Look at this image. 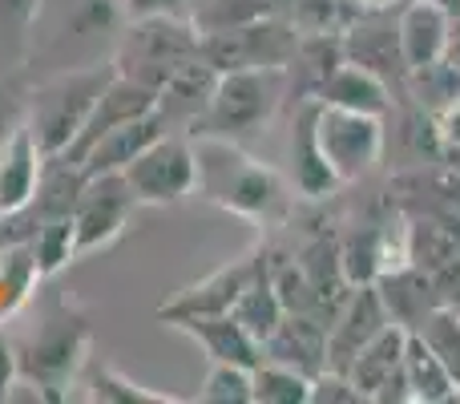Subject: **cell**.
Here are the masks:
<instances>
[{
	"instance_id": "obj_22",
	"label": "cell",
	"mask_w": 460,
	"mask_h": 404,
	"mask_svg": "<svg viewBox=\"0 0 460 404\" xmlns=\"http://www.w3.org/2000/svg\"><path fill=\"white\" fill-rule=\"evenodd\" d=\"M291 162H295V191L303 199H327L332 191H340V178L332 175L323 150H319V138H315V97H307L299 118H295Z\"/></svg>"
},
{
	"instance_id": "obj_28",
	"label": "cell",
	"mask_w": 460,
	"mask_h": 404,
	"mask_svg": "<svg viewBox=\"0 0 460 404\" xmlns=\"http://www.w3.org/2000/svg\"><path fill=\"white\" fill-rule=\"evenodd\" d=\"M408 89H412V97L429 110V118H432L437 110H445V105H453L460 97V69L440 57V61H432V65L408 69Z\"/></svg>"
},
{
	"instance_id": "obj_15",
	"label": "cell",
	"mask_w": 460,
	"mask_h": 404,
	"mask_svg": "<svg viewBox=\"0 0 460 404\" xmlns=\"http://www.w3.org/2000/svg\"><path fill=\"white\" fill-rule=\"evenodd\" d=\"M262 356L291 364L307 376H319L327 368V324L319 316H299L287 311L283 324L262 340Z\"/></svg>"
},
{
	"instance_id": "obj_8",
	"label": "cell",
	"mask_w": 460,
	"mask_h": 404,
	"mask_svg": "<svg viewBox=\"0 0 460 404\" xmlns=\"http://www.w3.org/2000/svg\"><path fill=\"white\" fill-rule=\"evenodd\" d=\"M126 183L134 191L137 206H166L178 202L186 194H194L199 186V158H194V142L178 134H162L158 142H150L126 170Z\"/></svg>"
},
{
	"instance_id": "obj_19",
	"label": "cell",
	"mask_w": 460,
	"mask_h": 404,
	"mask_svg": "<svg viewBox=\"0 0 460 404\" xmlns=\"http://www.w3.org/2000/svg\"><path fill=\"white\" fill-rule=\"evenodd\" d=\"M166 130H170V126H166V118H162V110H150L146 118H134V121H126V126L110 130V134H105L102 142H97L93 150H89L85 158L77 162V170H81L85 178L126 170L129 162H134L150 142H158Z\"/></svg>"
},
{
	"instance_id": "obj_11",
	"label": "cell",
	"mask_w": 460,
	"mask_h": 404,
	"mask_svg": "<svg viewBox=\"0 0 460 404\" xmlns=\"http://www.w3.org/2000/svg\"><path fill=\"white\" fill-rule=\"evenodd\" d=\"M262 259H267V251L259 247V251H251V255H243V259L218 267L215 275H207L202 283L186 287V292H178L170 303H162L158 319H166V324L174 328V324H182V319H190V316H218V311H234L238 295H243L246 283L259 275Z\"/></svg>"
},
{
	"instance_id": "obj_38",
	"label": "cell",
	"mask_w": 460,
	"mask_h": 404,
	"mask_svg": "<svg viewBox=\"0 0 460 404\" xmlns=\"http://www.w3.org/2000/svg\"><path fill=\"white\" fill-rule=\"evenodd\" d=\"M356 4H359V13H392L400 0H356Z\"/></svg>"
},
{
	"instance_id": "obj_26",
	"label": "cell",
	"mask_w": 460,
	"mask_h": 404,
	"mask_svg": "<svg viewBox=\"0 0 460 404\" xmlns=\"http://www.w3.org/2000/svg\"><path fill=\"white\" fill-rule=\"evenodd\" d=\"M283 13L299 29V37H315V32H340L343 37L364 16L356 0H287Z\"/></svg>"
},
{
	"instance_id": "obj_37",
	"label": "cell",
	"mask_w": 460,
	"mask_h": 404,
	"mask_svg": "<svg viewBox=\"0 0 460 404\" xmlns=\"http://www.w3.org/2000/svg\"><path fill=\"white\" fill-rule=\"evenodd\" d=\"M4 97H8V94H4V89H0V142H4V138H8V134H13V130H16V126H21V121H16V118H13V105H8V102H4Z\"/></svg>"
},
{
	"instance_id": "obj_21",
	"label": "cell",
	"mask_w": 460,
	"mask_h": 404,
	"mask_svg": "<svg viewBox=\"0 0 460 404\" xmlns=\"http://www.w3.org/2000/svg\"><path fill=\"white\" fill-rule=\"evenodd\" d=\"M315 102L323 105H343V110H359V113H384L392 110V81H384L380 73H372L367 65L356 61H343L332 77L319 85Z\"/></svg>"
},
{
	"instance_id": "obj_23",
	"label": "cell",
	"mask_w": 460,
	"mask_h": 404,
	"mask_svg": "<svg viewBox=\"0 0 460 404\" xmlns=\"http://www.w3.org/2000/svg\"><path fill=\"white\" fill-rule=\"evenodd\" d=\"M283 316H287V311H283V303H279L275 283H270V267H267V259H262L259 275H254L251 283H246V292L238 295V303H234V319L254 336V340L262 344L279 324H283Z\"/></svg>"
},
{
	"instance_id": "obj_1",
	"label": "cell",
	"mask_w": 460,
	"mask_h": 404,
	"mask_svg": "<svg viewBox=\"0 0 460 404\" xmlns=\"http://www.w3.org/2000/svg\"><path fill=\"white\" fill-rule=\"evenodd\" d=\"M190 142H194V158H199V186L194 191H202L223 211L243 214V219H254V222H267L275 214H283L287 194L270 166L243 154L230 138L199 134Z\"/></svg>"
},
{
	"instance_id": "obj_16",
	"label": "cell",
	"mask_w": 460,
	"mask_h": 404,
	"mask_svg": "<svg viewBox=\"0 0 460 404\" xmlns=\"http://www.w3.org/2000/svg\"><path fill=\"white\" fill-rule=\"evenodd\" d=\"M343 53L348 61L367 65L372 73H380L384 81L392 73L408 77L404 57H400V32H396V16L388 13H364L348 32H343Z\"/></svg>"
},
{
	"instance_id": "obj_2",
	"label": "cell",
	"mask_w": 460,
	"mask_h": 404,
	"mask_svg": "<svg viewBox=\"0 0 460 404\" xmlns=\"http://www.w3.org/2000/svg\"><path fill=\"white\" fill-rule=\"evenodd\" d=\"M194 57H202V37L190 16H142V21H126V29L118 32L110 65L113 73L158 94Z\"/></svg>"
},
{
	"instance_id": "obj_17",
	"label": "cell",
	"mask_w": 460,
	"mask_h": 404,
	"mask_svg": "<svg viewBox=\"0 0 460 404\" xmlns=\"http://www.w3.org/2000/svg\"><path fill=\"white\" fill-rule=\"evenodd\" d=\"M178 332H186L210 360L218 364H243L254 368L262 360V344L246 332L234 319V311H218V316H190L182 324H174Z\"/></svg>"
},
{
	"instance_id": "obj_29",
	"label": "cell",
	"mask_w": 460,
	"mask_h": 404,
	"mask_svg": "<svg viewBox=\"0 0 460 404\" xmlns=\"http://www.w3.org/2000/svg\"><path fill=\"white\" fill-rule=\"evenodd\" d=\"M89 400H105V404H174L178 397L166 392H150L142 384H134L129 376H121L118 368H93L89 373Z\"/></svg>"
},
{
	"instance_id": "obj_13",
	"label": "cell",
	"mask_w": 460,
	"mask_h": 404,
	"mask_svg": "<svg viewBox=\"0 0 460 404\" xmlns=\"http://www.w3.org/2000/svg\"><path fill=\"white\" fill-rule=\"evenodd\" d=\"M384 324H392L388 300H384L380 283L351 287V295L343 300V308L335 311V319L327 324V368H348L351 356L380 332Z\"/></svg>"
},
{
	"instance_id": "obj_3",
	"label": "cell",
	"mask_w": 460,
	"mask_h": 404,
	"mask_svg": "<svg viewBox=\"0 0 460 404\" xmlns=\"http://www.w3.org/2000/svg\"><path fill=\"white\" fill-rule=\"evenodd\" d=\"M110 77L113 65H77V69H61L57 77L40 81L32 89L29 130L49 158H57V154H65L73 146V138L81 134V126L93 113Z\"/></svg>"
},
{
	"instance_id": "obj_5",
	"label": "cell",
	"mask_w": 460,
	"mask_h": 404,
	"mask_svg": "<svg viewBox=\"0 0 460 404\" xmlns=\"http://www.w3.org/2000/svg\"><path fill=\"white\" fill-rule=\"evenodd\" d=\"M279 81L283 69H234L218 73V85L210 94V105L199 121L190 126V138H238L262 130V121L279 110Z\"/></svg>"
},
{
	"instance_id": "obj_39",
	"label": "cell",
	"mask_w": 460,
	"mask_h": 404,
	"mask_svg": "<svg viewBox=\"0 0 460 404\" xmlns=\"http://www.w3.org/2000/svg\"><path fill=\"white\" fill-rule=\"evenodd\" d=\"M429 4H437L440 13H448V16H460V0H429Z\"/></svg>"
},
{
	"instance_id": "obj_9",
	"label": "cell",
	"mask_w": 460,
	"mask_h": 404,
	"mask_svg": "<svg viewBox=\"0 0 460 404\" xmlns=\"http://www.w3.org/2000/svg\"><path fill=\"white\" fill-rule=\"evenodd\" d=\"M134 206H137V199L121 170L85 178V186H81L77 202H73V211H69L77 255H93V251H102V247H110L113 238L126 230Z\"/></svg>"
},
{
	"instance_id": "obj_18",
	"label": "cell",
	"mask_w": 460,
	"mask_h": 404,
	"mask_svg": "<svg viewBox=\"0 0 460 404\" xmlns=\"http://www.w3.org/2000/svg\"><path fill=\"white\" fill-rule=\"evenodd\" d=\"M448 24L453 16L440 13L429 0H408L396 13V32H400V57H404V69H420L445 57L448 49Z\"/></svg>"
},
{
	"instance_id": "obj_35",
	"label": "cell",
	"mask_w": 460,
	"mask_h": 404,
	"mask_svg": "<svg viewBox=\"0 0 460 404\" xmlns=\"http://www.w3.org/2000/svg\"><path fill=\"white\" fill-rule=\"evenodd\" d=\"M16 373H21V368H16V348L4 340V336H0V397L8 392V384H13Z\"/></svg>"
},
{
	"instance_id": "obj_4",
	"label": "cell",
	"mask_w": 460,
	"mask_h": 404,
	"mask_svg": "<svg viewBox=\"0 0 460 404\" xmlns=\"http://www.w3.org/2000/svg\"><path fill=\"white\" fill-rule=\"evenodd\" d=\"M89 344V328L69 303L49 300L45 308L37 311L32 328L13 344L16 348V368L29 384L37 389H65L69 376L77 373L81 356H85Z\"/></svg>"
},
{
	"instance_id": "obj_20",
	"label": "cell",
	"mask_w": 460,
	"mask_h": 404,
	"mask_svg": "<svg viewBox=\"0 0 460 404\" xmlns=\"http://www.w3.org/2000/svg\"><path fill=\"white\" fill-rule=\"evenodd\" d=\"M404 381H408V392H412V404L460 400V381L453 376V368L445 364V356L416 328H408V340H404Z\"/></svg>"
},
{
	"instance_id": "obj_31",
	"label": "cell",
	"mask_w": 460,
	"mask_h": 404,
	"mask_svg": "<svg viewBox=\"0 0 460 404\" xmlns=\"http://www.w3.org/2000/svg\"><path fill=\"white\" fill-rule=\"evenodd\" d=\"M311 400L315 404H364V392L351 384L348 373L323 368V373L315 376V384H311Z\"/></svg>"
},
{
	"instance_id": "obj_40",
	"label": "cell",
	"mask_w": 460,
	"mask_h": 404,
	"mask_svg": "<svg viewBox=\"0 0 460 404\" xmlns=\"http://www.w3.org/2000/svg\"><path fill=\"white\" fill-rule=\"evenodd\" d=\"M279 4H287V0H279Z\"/></svg>"
},
{
	"instance_id": "obj_14",
	"label": "cell",
	"mask_w": 460,
	"mask_h": 404,
	"mask_svg": "<svg viewBox=\"0 0 460 404\" xmlns=\"http://www.w3.org/2000/svg\"><path fill=\"white\" fill-rule=\"evenodd\" d=\"M45 162H49V154L32 138L29 121H21L0 142V219L21 214L32 206V199L40 191V178H45Z\"/></svg>"
},
{
	"instance_id": "obj_36",
	"label": "cell",
	"mask_w": 460,
	"mask_h": 404,
	"mask_svg": "<svg viewBox=\"0 0 460 404\" xmlns=\"http://www.w3.org/2000/svg\"><path fill=\"white\" fill-rule=\"evenodd\" d=\"M445 61L456 65L460 69V16H453V24H448V49H445Z\"/></svg>"
},
{
	"instance_id": "obj_27",
	"label": "cell",
	"mask_w": 460,
	"mask_h": 404,
	"mask_svg": "<svg viewBox=\"0 0 460 404\" xmlns=\"http://www.w3.org/2000/svg\"><path fill=\"white\" fill-rule=\"evenodd\" d=\"M29 251L32 263H37L40 279H53L61 267H69L77 259V243H73V219L69 214H57V219H45L37 230L29 235Z\"/></svg>"
},
{
	"instance_id": "obj_25",
	"label": "cell",
	"mask_w": 460,
	"mask_h": 404,
	"mask_svg": "<svg viewBox=\"0 0 460 404\" xmlns=\"http://www.w3.org/2000/svg\"><path fill=\"white\" fill-rule=\"evenodd\" d=\"M270 13H283V4L279 0H190L186 4V16L199 29V37L202 32H223V29L262 21Z\"/></svg>"
},
{
	"instance_id": "obj_33",
	"label": "cell",
	"mask_w": 460,
	"mask_h": 404,
	"mask_svg": "<svg viewBox=\"0 0 460 404\" xmlns=\"http://www.w3.org/2000/svg\"><path fill=\"white\" fill-rule=\"evenodd\" d=\"M126 21H142V16H186L190 0H118Z\"/></svg>"
},
{
	"instance_id": "obj_24",
	"label": "cell",
	"mask_w": 460,
	"mask_h": 404,
	"mask_svg": "<svg viewBox=\"0 0 460 404\" xmlns=\"http://www.w3.org/2000/svg\"><path fill=\"white\" fill-rule=\"evenodd\" d=\"M311 384H315V376L267 356L251 368L254 404H311Z\"/></svg>"
},
{
	"instance_id": "obj_34",
	"label": "cell",
	"mask_w": 460,
	"mask_h": 404,
	"mask_svg": "<svg viewBox=\"0 0 460 404\" xmlns=\"http://www.w3.org/2000/svg\"><path fill=\"white\" fill-rule=\"evenodd\" d=\"M40 16V0H0V21L16 24V29H29Z\"/></svg>"
},
{
	"instance_id": "obj_32",
	"label": "cell",
	"mask_w": 460,
	"mask_h": 404,
	"mask_svg": "<svg viewBox=\"0 0 460 404\" xmlns=\"http://www.w3.org/2000/svg\"><path fill=\"white\" fill-rule=\"evenodd\" d=\"M432 138H437L440 150L460 154V97L453 105H445V110L432 113Z\"/></svg>"
},
{
	"instance_id": "obj_7",
	"label": "cell",
	"mask_w": 460,
	"mask_h": 404,
	"mask_svg": "<svg viewBox=\"0 0 460 404\" xmlns=\"http://www.w3.org/2000/svg\"><path fill=\"white\" fill-rule=\"evenodd\" d=\"M315 138L340 186L359 183L384 154V118L315 102Z\"/></svg>"
},
{
	"instance_id": "obj_6",
	"label": "cell",
	"mask_w": 460,
	"mask_h": 404,
	"mask_svg": "<svg viewBox=\"0 0 460 404\" xmlns=\"http://www.w3.org/2000/svg\"><path fill=\"white\" fill-rule=\"evenodd\" d=\"M299 29L287 21V13H270L262 21L238 24L223 32H202V57L218 73L234 69H283L295 61Z\"/></svg>"
},
{
	"instance_id": "obj_10",
	"label": "cell",
	"mask_w": 460,
	"mask_h": 404,
	"mask_svg": "<svg viewBox=\"0 0 460 404\" xmlns=\"http://www.w3.org/2000/svg\"><path fill=\"white\" fill-rule=\"evenodd\" d=\"M404 340H408V328L400 319H392L343 368L351 376V384L364 392V400L412 404V392H408V381H404Z\"/></svg>"
},
{
	"instance_id": "obj_30",
	"label": "cell",
	"mask_w": 460,
	"mask_h": 404,
	"mask_svg": "<svg viewBox=\"0 0 460 404\" xmlns=\"http://www.w3.org/2000/svg\"><path fill=\"white\" fill-rule=\"evenodd\" d=\"M199 400L207 404H254L251 392V368L243 364H218L210 360V373L199 389Z\"/></svg>"
},
{
	"instance_id": "obj_12",
	"label": "cell",
	"mask_w": 460,
	"mask_h": 404,
	"mask_svg": "<svg viewBox=\"0 0 460 404\" xmlns=\"http://www.w3.org/2000/svg\"><path fill=\"white\" fill-rule=\"evenodd\" d=\"M150 110H158V94L146 89V85H137V81H129V77H121V73H113V77L105 81L102 97H97L93 113H89L85 126H81V134L73 138V146L65 154H57V158L69 162V166H77V162L85 158L110 130L126 126V121H134V118H146Z\"/></svg>"
}]
</instances>
